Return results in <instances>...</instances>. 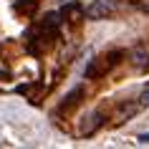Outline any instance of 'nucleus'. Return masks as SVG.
<instances>
[{
  "instance_id": "obj_3",
  "label": "nucleus",
  "mask_w": 149,
  "mask_h": 149,
  "mask_svg": "<svg viewBox=\"0 0 149 149\" xmlns=\"http://www.w3.org/2000/svg\"><path fill=\"white\" fill-rule=\"evenodd\" d=\"M139 101H141V106H149V86L144 88V94L139 96Z\"/></svg>"
},
{
  "instance_id": "obj_2",
  "label": "nucleus",
  "mask_w": 149,
  "mask_h": 149,
  "mask_svg": "<svg viewBox=\"0 0 149 149\" xmlns=\"http://www.w3.org/2000/svg\"><path fill=\"white\" fill-rule=\"evenodd\" d=\"M109 13H111V8L104 3V0H94V3L86 8V15L91 18V20H101V18H106Z\"/></svg>"
},
{
  "instance_id": "obj_4",
  "label": "nucleus",
  "mask_w": 149,
  "mask_h": 149,
  "mask_svg": "<svg viewBox=\"0 0 149 149\" xmlns=\"http://www.w3.org/2000/svg\"><path fill=\"white\" fill-rule=\"evenodd\" d=\"M139 141H141V144H149V134H141V136H139Z\"/></svg>"
},
{
  "instance_id": "obj_1",
  "label": "nucleus",
  "mask_w": 149,
  "mask_h": 149,
  "mask_svg": "<svg viewBox=\"0 0 149 149\" xmlns=\"http://www.w3.org/2000/svg\"><path fill=\"white\" fill-rule=\"evenodd\" d=\"M121 56H124L121 51H109V53L99 56V58H96V61L86 68V76H88V79H94V76L99 79V76H104L106 71H111V68L119 63V58H121Z\"/></svg>"
}]
</instances>
